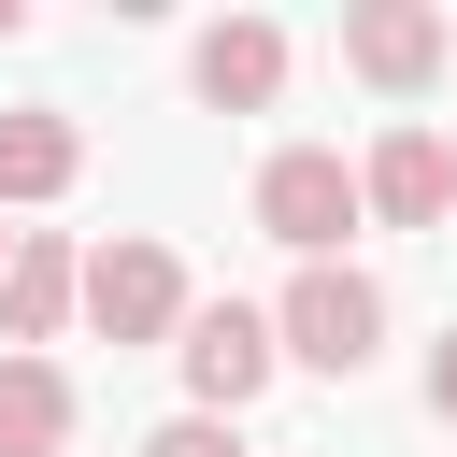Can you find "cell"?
Listing matches in <instances>:
<instances>
[{
    "label": "cell",
    "mask_w": 457,
    "mask_h": 457,
    "mask_svg": "<svg viewBox=\"0 0 457 457\" xmlns=\"http://www.w3.org/2000/svg\"><path fill=\"white\" fill-rule=\"evenodd\" d=\"M271 343H286L300 371H343V386H357V371L386 357V286H371V271H343V257H314V271L286 286Z\"/></svg>",
    "instance_id": "6da1fadb"
},
{
    "label": "cell",
    "mask_w": 457,
    "mask_h": 457,
    "mask_svg": "<svg viewBox=\"0 0 457 457\" xmlns=\"http://www.w3.org/2000/svg\"><path fill=\"white\" fill-rule=\"evenodd\" d=\"M357 214H371V200H357V171H343L328 143H286V157L257 171V228H271V243H300V271H314Z\"/></svg>",
    "instance_id": "7a4b0ae2"
},
{
    "label": "cell",
    "mask_w": 457,
    "mask_h": 457,
    "mask_svg": "<svg viewBox=\"0 0 457 457\" xmlns=\"http://www.w3.org/2000/svg\"><path fill=\"white\" fill-rule=\"evenodd\" d=\"M86 314H100V343H171L200 300H186L171 243H143V228H129V243H100V257H86Z\"/></svg>",
    "instance_id": "3957f363"
},
{
    "label": "cell",
    "mask_w": 457,
    "mask_h": 457,
    "mask_svg": "<svg viewBox=\"0 0 457 457\" xmlns=\"http://www.w3.org/2000/svg\"><path fill=\"white\" fill-rule=\"evenodd\" d=\"M171 357H186V386H200V414H243V400L271 386V357H286V343H271V314H257V300H200Z\"/></svg>",
    "instance_id": "277c9868"
},
{
    "label": "cell",
    "mask_w": 457,
    "mask_h": 457,
    "mask_svg": "<svg viewBox=\"0 0 457 457\" xmlns=\"http://www.w3.org/2000/svg\"><path fill=\"white\" fill-rule=\"evenodd\" d=\"M443 57H457V29H443L428 0H357V14H343V71H357V86H386V100H414Z\"/></svg>",
    "instance_id": "5b68a950"
},
{
    "label": "cell",
    "mask_w": 457,
    "mask_h": 457,
    "mask_svg": "<svg viewBox=\"0 0 457 457\" xmlns=\"http://www.w3.org/2000/svg\"><path fill=\"white\" fill-rule=\"evenodd\" d=\"M357 200H371L386 228H428V214H457V157H443V129H386V143L357 157Z\"/></svg>",
    "instance_id": "8992f818"
},
{
    "label": "cell",
    "mask_w": 457,
    "mask_h": 457,
    "mask_svg": "<svg viewBox=\"0 0 457 457\" xmlns=\"http://www.w3.org/2000/svg\"><path fill=\"white\" fill-rule=\"evenodd\" d=\"M71 300H86V257H71L57 228H29V243H14V271H0V357H43Z\"/></svg>",
    "instance_id": "52a82bcc"
},
{
    "label": "cell",
    "mask_w": 457,
    "mask_h": 457,
    "mask_svg": "<svg viewBox=\"0 0 457 457\" xmlns=\"http://www.w3.org/2000/svg\"><path fill=\"white\" fill-rule=\"evenodd\" d=\"M186 71H200V100H214V114H257V100L286 86V29H271V14H228V29H200V57H186Z\"/></svg>",
    "instance_id": "ba28073f"
},
{
    "label": "cell",
    "mask_w": 457,
    "mask_h": 457,
    "mask_svg": "<svg viewBox=\"0 0 457 457\" xmlns=\"http://www.w3.org/2000/svg\"><path fill=\"white\" fill-rule=\"evenodd\" d=\"M71 443V371L57 357H0V457H57Z\"/></svg>",
    "instance_id": "9c48e42d"
},
{
    "label": "cell",
    "mask_w": 457,
    "mask_h": 457,
    "mask_svg": "<svg viewBox=\"0 0 457 457\" xmlns=\"http://www.w3.org/2000/svg\"><path fill=\"white\" fill-rule=\"evenodd\" d=\"M71 171H86L71 114H0V200H57Z\"/></svg>",
    "instance_id": "30bf717a"
},
{
    "label": "cell",
    "mask_w": 457,
    "mask_h": 457,
    "mask_svg": "<svg viewBox=\"0 0 457 457\" xmlns=\"http://www.w3.org/2000/svg\"><path fill=\"white\" fill-rule=\"evenodd\" d=\"M143 457H243V443H228V414H171V428H157Z\"/></svg>",
    "instance_id": "8fae6325"
},
{
    "label": "cell",
    "mask_w": 457,
    "mask_h": 457,
    "mask_svg": "<svg viewBox=\"0 0 457 457\" xmlns=\"http://www.w3.org/2000/svg\"><path fill=\"white\" fill-rule=\"evenodd\" d=\"M428 414L457 428V328H443V357H428Z\"/></svg>",
    "instance_id": "7c38bea8"
},
{
    "label": "cell",
    "mask_w": 457,
    "mask_h": 457,
    "mask_svg": "<svg viewBox=\"0 0 457 457\" xmlns=\"http://www.w3.org/2000/svg\"><path fill=\"white\" fill-rule=\"evenodd\" d=\"M14 29H29V14H14V0H0V43H14Z\"/></svg>",
    "instance_id": "4fadbf2b"
},
{
    "label": "cell",
    "mask_w": 457,
    "mask_h": 457,
    "mask_svg": "<svg viewBox=\"0 0 457 457\" xmlns=\"http://www.w3.org/2000/svg\"><path fill=\"white\" fill-rule=\"evenodd\" d=\"M14 243H29V228H0V271H14Z\"/></svg>",
    "instance_id": "5bb4252c"
}]
</instances>
